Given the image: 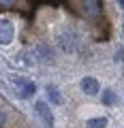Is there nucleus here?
<instances>
[{
  "label": "nucleus",
  "instance_id": "423d86ee",
  "mask_svg": "<svg viewBox=\"0 0 124 128\" xmlns=\"http://www.w3.org/2000/svg\"><path fill=\"white\" fill-rule=\"evenodd\" d=\"M45 92H47V98H49L51 105H62V96H60V90H58L56 86L47 83V86H45Z\"/></svg>",
  "mask_w": 124,
  "mask_h": 128
},
{
  "label": "nucleus",
  "instance_id": "20e7f679",
  "mask_svg": "<svg viewBox=\"0 0 124 128\" xmlns=\"http://www.w3.org/2000/svg\"><path fill=\"white\" fill-rule=\"evenodd\" d=\"M58 45L64 51H75V47H77V36H75V32H71V30L60 32L58 34Z\"/></svg>",
  "mask_w": 124,
  "mask_h": 128
},
{
  "label": "nucleus",
  "instance_id": "9d476101",
  "mask_svg": "<svg viewBox=\"0 0 124 128\" xmlns=\"http://www.w3.org/2000/svg\"><path fill=\"white\" fill-rule=\"evenodd\" d=\"M17 0H0V6H5V9H9V6H13Z\"/></svg>",
  "mask_w": 124,
  "mask_h": 128
},
{
  "label": "nucleus",
  "instance_id": "1a4fd4ad",
  "mask_svg": "<svg viewBox=\"0 0 124 128\" xmlns=\"http://www.w3.org/2000/svg\"><path fill=\"white\" fill-rule=\"evenodd\" d=\"M101 98H103V105L109 107V105H113V102H115V92H113V90H103V96H101Z\"/></svg>",
  "mask_w": 124,
  "mask_h": 128
},
{
  "label": "nucleus",
  "instance_id": "39448f33",
  "mask_svg": "<svg viewBox=\"0 0 124 128\" xmlns=\"http://www.w3.org/2000/svg\"><path fill=\"white\" fill-rule=\"evenodd\" d=\"M79 88H81V92L88 94V96H94V94L101 92V83H98L96 77H83L81 83H79Z\"/></svg>",
  "mask_w": 124,
  "mask_h": 128
},
{
  "label": "nucleus",
  "instance_id": "f03ea898",
  "mask_svg": "<svg viewBox=\"0 0 124 128\" xmlns=\"http://www.w3.org/2000/svg\"><path fill=\"white\" fill-rule=\"evenodd\" d=\"M13 86L17 88V96L22 98V100H26V98H30V96L37 92V86H34L32 81H26V79H13Z\"/></svg>",
  "mask_w": 124,
  "mask_h": 128
},
{
  "label": "nucleus",
  "instance_id": "9b49d317",
  "mask_svg": "<svg viewBox=\"0 0 124 128\" xmlns=\"http://www.w3.org/2000/svg\"><path fill=\"white\" fill-rule=\"evenodd\" d=\"M5 122H7V113H5V111H0V128L5 126Z\"/></svg>",
  "mask_w": 124,
  "mask_h": 128
},
{
  "label": "nucleus",
  "instance_id": "f8f14e48",
  "mask_svg": "<svg viewBox=\"0 0 124 128\" xmlns=\"http://www.w3.org/2000/svg\"><path fill=\"white\" fill-rule=\"evenodd\" d=\"M120 4H122V6H124V0H120Z\"/></svg>",
  "mask_w": 124,
  "mask_h": 128
},
{
  "label": "nucleus",
  "instance_id": "f257e3e1",
  "mask_svg": "<svg viewBox=\"0 0 124 128\" xmlns=\"http://www.w3.org/2000/svg\"><path fill=\"white\" fill-rule=\"evenodd\" d=\"M15 36V26L11 24V19H0V45H11Z\"/></svg>",
  "mask_w": 124,
  "mask_h": 128
},
{
  "label": "nucleus",
  "instance_id": "6e6552de",
  "mask_svg": "<svg viewBox=\"0 0 124 128\" xmlns=\"http://www.w3.org/2000/svg\"><path fill=\"white\" fill-rule=\"evenodd\" d=\"M107 124H109V120L107 118H90L86 122V128H107Z\"/></svg>",
  "mask_w": 124,
  "mask_h": 128
},
{
  "label": "nucleus",
  "instance_id": "7ed1b4c3",
  "mask_svg": "<svg viewBox=\"0 0 124 128\" xmlns=\"http://www.w3.org/2000/svg\"><path fill=\"white\" fill-rule=\"evenodd\" d=\"M34 111H37L39 120L43 122V126H45V128H54V113L49 111V107H47V102L39 100L37 105H34Z\"/></svg>",
  "mask_w": 124,
  "mask_h": 128
},
{
  "label": "nucleus",
  "instance_id": "0eeeda50",
  "mask_svg": "<svg viewBox=\"0 0 124 128\" xmlns=\"http://www.w3.org/2000/svg\"><path fill=\"white\" fill-rule=\"evenodd\" d=\"M83 13L90 17L98 15V0H83Z\"/></svg>",
  "mask_w": 124,
  "mask_h": 128
}]
</instances>
